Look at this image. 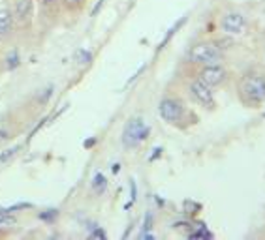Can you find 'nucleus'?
Wrapping results in <instances>:
<instances>
[{
	"mask_svg": "<svg viewBox=\"0 0 265 240\" xmlns=\"http://www.w3.org/2000/svg\"><path fill=\"white\" fill-rule=\"evenodd\" d=\"M239 94L244 103L260 105L265 101V71L250 70L239 81Z\"/></svg>",
	"mask_w": 265,
	"mask_h": 240,
	"instance_id": "nucleus-1",
	"label": "nucleus"
},
{
	"mask_svg": "<svg viewBox=\"0 0 265 240\" xmlns=\"http://www.w3.org/2000/svg\"><path fill=\"white\" fill-rule=\"evenodd\" d=\"M222 49H220L216 43L212 41H202V43H196L190 53H188V58L194 64H202V66H207V64H218L222 60Z\"/></svg>",
	"mask_w": 265,
	"mask_h": 240,
	"instance_id": "nucleus-2",
	"label": "nucleus"
},
{
	"mask_svg": "<svg viewBox=\"0 0 265 240\" xmlns=\"http://www.w3.org/2000/svg\"><path fill=\"white\" fill-rule=\"evenodd\" d=\"M148 132H150V128L141 118H130L124 126V132H122V145L126 148L140 147L148 137Z\"/></svg>",
	"mask_w": 265,
	"mask_h": 240,
	"instance_id": "nucleus-3",
	"label": "nucleus"
},
{
	"mask_svg": "<svg viewBox=\"0 0 265 240\" xmlns=\"http://www.w3.org/2000/svg\"><path fill=\"white\" fill-rule=\"evenodd\" d=\"M190 96H192V98L205 109H212L214 105H216L214 94H212V86L205 85V83L200 81V79H196V81L190 83Z\"/></svg>",
	"mask_w": 265,
	"mask_h": 240,
	"instance_id": "nucleus-4",
	"label": "nucleus"
},
{
	"mask_svg": "<svg viewBox=\"0 0 265 240\" xmlns=\"http://www.w3.org/2000/svg\"><path fill=\"white\" fill-rule=\"evenodd\" d=\"M158 113H160V116L164 118L166 122L177 124L182 118V115H184V107L175 98H164V100L160 101V105H158Z\"/></svg>",
	"mask_w": 265,
	"mask_h": 240,
	"instance_id": "nucleus-5",
	"label": "nucleus"
},
{
	"mask_svg": "<svg viewBox=\"0 0 265 240\" xmlns=\"http://www.w3.org/2000/svg\"><path fill=\"white\" fill-rule=\"evenodd\" d=\"M228 77V71L220 66V64H207L203 66L202 71H200V81H203L205 85L209 86H218L222 85Z\"/></svg>",
	"mask_w": 265,
	"mask_h": 240,
	"instance_id": "nucleus-6",
	"label": "nucleus"
},
{
	"mask_svg": "<svg viewBox=\"0 0 265 240\" xmlns=\"http://www.w3.org/2000/svg\"><path fill=\"white\" fill-rule=\"evenodd\" d=\"M220 26H222V30L226 32V34L237 36V34H242V32L246 30V19L239 11H230V13L222 17Z\"/></svg>",
	"mask_w": 265,
	"mask_h": 240,
	"instance_id": "nucleus-7",
	"label": "nucleus"
},
{
	"mask_svg": "<svg viewBox=\"0 0 265 240\" xmlns=\"http://www.w3.org/2000/svg\"><path fill=\"white\" fill-rule=\"evenodd\" d=\"M32 13V2L30 0H19L14 8V17L17 21H26Z\"/></svg>",
	"mask_w": 265,
	"mask_h": 240,
	"instance_id": "nucleus-8",
	"label": "nucleus"
},
{
	"mask_svg": "<svg viewBox=\"0 0 265 240\" xmlns=\"http://www.w3.org/2000/svg\"><path fill=\"white\" fill-rule=\"evenodd\" d=\"M12 23H14V15L8 9H0V36L8 34L10 28H12Z\"/></svg>",
	"mask_w": 265,
	"mask_h": 240,
	"instance_id": "nucleus-9",
	"label": "nucleus"
},
{
	"mask_svg": "<svg viewBox=\"0 0 265 240\" xmlns=\"http://www.w3.org/2000/svg\"><path fill=\"white\" fill-rule=\"evenodd\" d=\"M106 188H108V178L104 177L102 173H96L92 178V190L96 192V194H104Z\"/></svg>",
	"mask_w": 265,
	"mask_h": 240,
	"instance_id": "nucleus-10",
	"label": "nucleus"
},
{
	"mask_svg": "<svg viewBox=\"0 0 265 240\" xmlns=\"http://www.w3.org/2000/svg\"><path fill=\"white\" fill-rule=\"evenodd\" d=\"M26 209H32L30 203H17V205H12V207H4V209H0V216H4V214H12V212H17V210H26Z\"/></svg>",
	"mask_w": 265,
	"mask_h": 240,
	"instance_id": "nucleus-11",
	"label": "nucleus"
},
{
	"mask_svg": "<svg viewBox=\"0 0 265 240\" xmlns=\"http://www.w3.org/2000/svg\"><path fill=\"white\" fill-rule=\"evenodd\" d=\"M74 56H76V62H79V64H88L92 60V54L88 53V51H85V49H78Z\"/></svg>",
	"mask_w": 265,
	"mask_h": 240,
	"instance_id": "nucleus-12",
	"label": "nucleus"
},
{
	"mask_svg": "<svg viewBox=\"0 0 265 240\" xmlns=\"http://www.w3.org/2000/svg\"><path fill=\"white\" fill-rule=\"evenodd\" d=\"M14 224H16V220H14V218H10L8 214H4V216H0V233L10 231V229L14 227Z\"/></svg>",
	"mask_w": 265,
	"mask_h": 240,
	"instance_id": "nucleus-13",
	"label": "nucleus"
},
{
	"mask_svg": "<svg viewBox=\"0 0 265 240\" xmlns=\"http://www.w3.org/2000/svg\"><path fill=\"white\" fill-rule=\"evenodd\" d=\"M17 66H19V54H17V51H14V53L8 56V68L10 70H14Z\"/></svg>",
	"mask_w": 265,
	"mask_h": 240,
	"instance_id": "nucleus-14",
	"label": "nucleus"
},
{
	"mask_svg": "<svg viewBox=\"0 0 265 240\" xmlns=\"http://www.w3.org/2000/svg\"><path fill=\"white\" fill-rule=\"evenodd\" d=\"M56 216H58V210H46V212L40 214V220L49 222V220H53V218H56Z\"/></svg>",
	"mask_w": 265,
	"mask_h": 240,
	"instance_id": "nucleus-15",
	"label": "nucleus"
},
{
	"mask_svg": "<svg viewBox=\"0 0 265 240\" xmlns=\"http://www.w3.org/2000/svg\"><path fill=\"white\" fill-rule=\"evenodd\" d=\"M212 235H210L209 231H205V229H200L198 233H192L190 235V239H210Z\"/></svg>",
	"mask_w": 265,
	"mask_h": 240,
	"instance_id": "nucleus-16",
	"label": "nucleus"
},
{
	"mask_svg": "<svg viewBox=\"0 0 265 240\" xmlns=\"http://www.w3.org/2000/svg\"><path fill=\"white\" fill-rule=\"evenodd\" d=\"M90 239H106V231H104L102 227H92Z\"/></svg>",
	"mask_w": 265,
	"mask_h": 240,
	"instance_id": "nucleus-17",
	"label": "nucleus"
},
{
	"mask_svg": "<svg viewBox=\"0 0 265 240\" xmlns=\"http://www.w3.org/2000/svg\"><path fill=\"white\" fill-rule=\"evenodd\" d=\"M152 229V214L147 212V216H145V224H143V233H147Z\"/></svg>",
	"mask_w": 265,
	"mask_h": 240,
	"instance_id": "nucleus-18",
	"label": "nucleus"
},
{
	"mask_svg": "<svg viewBox=\"0 0 265 240\" xmlns=\"http://www.w3.org/2000/svg\"><path fill=\"white\" fill-rule=\"evenodd\" d=\"M17 148L19 147H16V148H10V150H6V154H2L0 156V162H4V160H6V158H8V156H14L17 152Z\"/></svg>",
	"mask_w": 265,
	"mask_h": 240,
	"instance_id": "nucleus-19",
	"label": "nucleus"
},
{
	"mask_svg": "<svg viewBox=\"0 0 265 240\" xmlns=\"http://www.w3.org/2000/svg\"><path fill=\"white\" fill-rule=\"evenodd\" d=\"M102 4H104V0H98V4H96V8L92 9V15H96V13H98V9L102 8Z\"/></svg>",
	"mask_w": 265,
	"mask_h": 240,
	"instance_id": "nucleus-20",
	"label": "nucleus"
},
{
	"mask_svg": "<svg viewBox=\"0 0 265 240\" xmlns=\"http://www.w3.org/2000/svg\"><path fill=\"white\" fill-rule=\"evenodd\" d=\"M66 2H68V4H81L83 0H66Z\"/></svg>",
	"mask_w": 265,
	"mask_h": 240,
	"instance_id": "nucleus-21",
	"label": "nucleus"
}]
</instances>
